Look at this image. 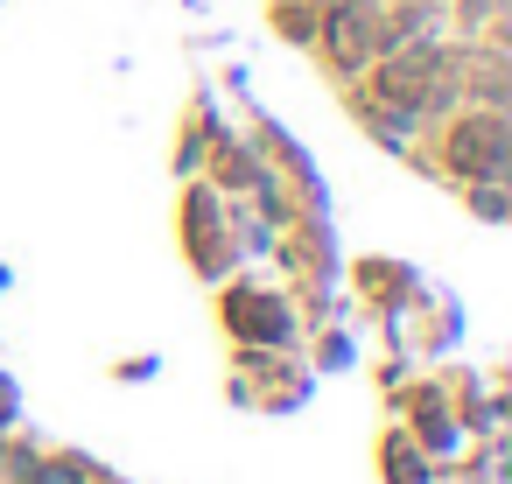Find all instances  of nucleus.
Segmentation results:
<instances>
[{"label": "nucleus", "instance_id": "f257e3e1", "mask_svg": "<svg viewBox=\"0 0 512 484\" xmlns=\"http://www.w3.org/2000/svg\"><path fill=\"white\" fill-rule=\"evenodd\" d=\"M449 155H456V169H463L470 183H498V176H505V120H498V113L456 120Z\"/></svg>", "mask_w": 512, "mask_h": 484}, {"label": "nucleus", "instance_id": "7ed1b4c3", "mask_svg": "<svg viewBox=\"0 0 512 484\" xmlns=\"http://www.w3.org/2000/svg\"><path fill=\"white\" fill-rule=\"evenodd\" d=\"M470 211H477V218H505V190H498V183H477V190H470Z\"/></svg>", "mask_w": 512, "mask_h": 484}, {"label": "nucleus", "instance_id": "f03ea898", "mask_svg": "<svg viewBox=\"0 0 512 484\" xmlns=\"http://www.w3.org/2000/svg\"><path fill=\"white\" fill-rule=\"evenodd\" d=\"M274 29L295 36V43H309L316 36V0H274Z\"/></svg>", "mask_w": 512, "mask_h": 484}]
</instances>
